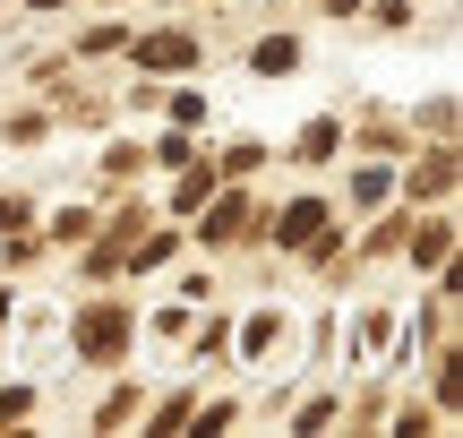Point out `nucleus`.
I'll return each mask as SVG.
<instances>
[{"label": "nucleus", "mask_w": 463, "mask_h": 438, "mask_svg": "<svg viewBox=\"0 0 463 438\" xmlns=\"http://www.w3.org/2000/svg\"><path fill=\"white\" fill-rule=\"evenodd\" d=\"M447 189H455V147H430L412 164V198H447Z\"/></svg>", "instance_id": "nucleus-6"}, {"label": "nucleus", "mask_w": 463, "mask_h": 438, "mask_svg": "<svg viewBox=\"0 0 463 438\" xmlns=\"http://www.w3.org/2000/svg\"><path fill=\"white\" fill-rule=\"evenodd\" d=\"M26 413H34V387H0V430L26 422Z\"/></svg>", "instance_id": "nucleus-15"}, {"label": "nucleus", "mask_w": 463, "mask_h": 438, "mask_svg": "<svg viewBox=\"0 0 463 438\" xmlns=\"http://www.w3.org/2000/svg\"><path fill=\"white\" fill-rule=\"evenodd\" d=\"M95 233V215H86V206H61V215H52V241H86Z\"/></svg>", "instance_id": "nucleus-13"}, {"label": "nucleus", "mask_w": 463, "mask_h": 438, "mask_svg": "<svg viewBox=\"0 0 463 438\" xmlns=\"http://www.w3.org/2000/svg\"><path fill=\"white\" fill-rule=\"evenodd\" d=\"M26 224H34V198L26 189H0V233H26Z\"/></svg>", "instance_id": "nucleus-10"}, {"label": "nucleus", "mask_w": 463, "mask_h": 438, "mask_svg": "<svg viewBox=\"0 0 463 438\" xmlns=\"http://www.w3.org/2000/svg\"><path fill=\"white\" fill-rule=\"evenodd\" d=\"M275 344H283V319H275V309H258V319H249V353H275Z\"/></svg>", "instance_id": "nucleus-12"}, {"label": "nucleus", "mask_w": 463, "mask_h": 438, "mask_svg": "<svg viewBox=\"0 0 463 438\" xmlns=\"http://www.w3.org/2000/svg\"><path fill=\"white\" fill-rule=\"evenodd\" d=\"M403 250H412V267L447 275V258H455V224H447V215H430L420 233H403Z\"/></svg>", "instance_id": "nucleus-4"}, {"label": "nucleus", "mask_w": 463, "mask_h": 438, "mask_svg": "<svg viewBox=\"0 0 463 438\" xmlns=\"http://www.w3.org/2000/svg\"><path fill=\"white\" fill-rule=\"evenodd\" d=\"M69 336H78V353L95 361V370H112V361L129 353V301H86Z\"/></svg>", "instance_id": "nucleus-1"}, {"label": "nucleus", "mask_w": 463, "mask_h": 438, "mask_svg": "<svg viewBox=\"0 0 463 438\" xmlns=\"http://www.w3.org/2000/svg\"><path fill=\"white\" fill-rule=\"evenodd\" d=\"M137 405H146V395H137V387H120V395H112V405H103V413H95V430H120V422H129V413H137Z\"/></svg>", "instance_id": "nucleus-14"}, {"label": "nucleus", "mask_w": 463, "mask_h": 438, "mask_svg": "<svg viewBox=\"0 0 463 438\" xmlns=\"http://www.w3.org/2000/svg\"><path fill=\"white\" fill-rule=\"evenodd\" d=\"M206 189H215V172L189 164V172H181V189H172V206H206Z\"/></svg>", "instance_id": "nucleus-11"}, {"label": "nucleus", "mask_w": 463, "mask_h": 438, "mask_svg": "<svg viewBox=\"0 0 463 438\" xmlns=\"http://www.w3.org/2000/svg\"><path fill=\"white\" fill-rule=\"evenodd\" d=\"M335 147H344V120H309V129L292 138V164H326Z\"/></svg>", "instance_id": "nucleus-7"}, {"label": "nucleus", "mask_w": 463, "mask_h": 438, "mask_svg": "<svg viewBox=\"0 0 463 438\" xmlns=\"http://www.w3.org/2000/svg\"><path fill=\"white\" fill-rule=\"evenodd\" d=\"M241 233H249V198H241V189H232V198H215V206H206L198 241H206V250H232V241H241Z\"/></svg>", "instance_id": "nucleus-5"}, {"label": "nucleus", "mask_w": 463, "mask_h": 438, "mask_svg": "<svg viewBox=\"0 0 463 438\" xmlns=\"http://www.w3.org/2000/svg\"><path fill=\"white\" fill-rule=\"evenodd\" d=\"M249 69H258V78H283V69H300V43L292 34H266V43L249 52Z\"/></svg>", "instance_id": "nucleus-8"}, {"label": "nucleus", "mask_w": 463, "mask_h": 438, "mask_svg": "<svg viewBox=\"0 0 463 438\" xmlns=\"http://www.w3.org/2000/svg\"><path fill=\"white\" fill-rule=\"evenodd\" d=\"M258 164H266V147H258V138H232V147H223V172H232V181H249Z\"/></svg>", "instance_id": "nucleus-9"}, {"label": "nucleus", "mask_w": 463, "mask_h": 438, "mask_svg": "<svg viewBox=\"0 0 463 438\" xmlns=\"http://www.w3.org/2000/svg\"><path fill=\"white\" fill-rule=\"evenodd\" d=\"M198 61V34L164 26V34H137V69H189Z\"/></svg>", "instance_id": "nucleus-3"}, {"label": "nucleus", "mask_w": 463, "mask_h": 438, "mask_svg": "<svg viewBox=\"0 0 463 438\" xmlns=\"http://www.w3.org/2000/svg\"><path fill=\"white\" fill-rule=\"evenodd\" d=\"M326 17H361V0H326Z\"/></svg>", "instance_id": "nucleus-16"}, {"label": "nucleus", "mask_w": 463, "mask_h": 438, "mask_svg": "<svg viewBox=\"0 0 463 438\" xmlns=\"http://www.w3.org/2000/svg\"><path fill=\"white\" fill-rule=\"evenodd\" d=\"M266 233H275L283 250H309V241L326 233V198H292L283 215H266Z\"/></svg>", "instance_id": "nucleus-2"}]
</instances>
